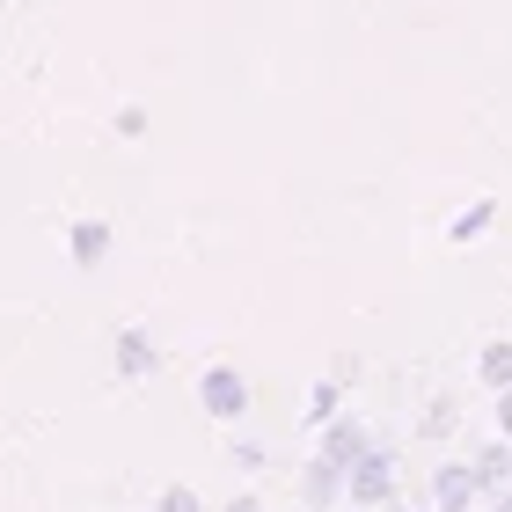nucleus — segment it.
I'll list each match as a JSON object with an SVG mask.
<instances>
[{
  "label": "nucleus",
  "instance_id": "nucleus-11",
  "mask_svg": "<svg viewBox=\"0 0 512 512\" xmlns=\"http://www.w3.org/2000/svg\"><path fill=\"white\" fill-rule=\"evenodd\" d=\"M227 512H264V505H256V498H227Z\"/></svg>",
  "mask_w": 512,
  "mask_h": 512
},
{
  "label": "nucleus",
  "instance_id": "nucleus-4",
  "mask_svg": "<svg viewBox=\"0 0 512 512\" xmlns=\"http://www.w3.org/2000/svg\"><path fill=\"white\" fill-rule=\"evenodd\" d=\"M322 454H330V461H344V469H352V461L366 454V432H359V425H330V432H322Z\"/></svg>",
  "mask_w": 512,
  "mask_h": 512
},
{
  "label": "nucleus",
  "instance_id": "nucleus-9",
  "mask_svg": "<svg viewBox=\"0 0 512 512\" xmlns=\"http://www.w3.org/2000/svg\"><path fill=\"white\" fill-rule=\"evenodd\" d=\"M498 432H505V439H512V388H505V395H498Z\"/></svg>",
  "mask_w": 512,
  "mask_h": 512
},
{
  "label": "nucleus",
  "instance_id": "nucleus-13",
  "mask_svg": "<svg viewBox=\"0 0 512 512\" xmlns=\"http://www.w3.org/2000/svg\"><path fill=\"white\" fill-rule=\"evenodd\" d=\"M403 512H410V505H403ZM432 512H439V505H432Z\"/></svg>",
  "mask_w": 512,
  "mask_h": 512
},
{
  "label": "nucleus",
  "instance_id": "nucleus-6",
  "mask_svg": "<svg viewBox=\"0 0 512 512\" xmlns=\"http://www.w3.org/2000/svg\"><path fill=\"white\" fill-rule=\"evenodd\" d=\"M118 366H125V374H132V381H139V374H154V344H147V337H139V330H132V337L118 344Z\"/></svg>",
  "mask_w": 512,
  "mask_h": 512
},
{
  "label": "nucleus",
  "instance_id": "nucleus-2",
  "mask_svg": "<svg viewBox=\"0 0 512 512\" xmlns=\"http://www.w3.org/2000/svg\"><path fill=\"white\" fill-rule=\"evenodd\" d=\"M388 491H395V454L366 447L352 461V505H388Z\"/></svg>",
  "mask_w": 512,
  "mask_h": 512
},
{
  "label": "nucleus",
  "instance_id": "nucleus-7",
  "mask_svg": "<svg viewBox=\"0 0 512 512\" xmlns=\"http://www.w3.org/2000/svg\"><path fill=\"white\" fill-rule=\"evenodd\" d=\"M483 381H491L498 395L512 388V344H491V352H483Z\"/></svg>",
  "mask_w": 512,
  "mask_h": 512
},
{
  "label": "nucleus",
  "instance_id": "nucleus-1",
  "mask_svg": "<svg viewBox=\"0 0 512 512\" xmlns=\"http://www.w3.org/2000/svg\"><path fill=\"white\" fill-rule=\"evenodd\" d=\"M483 498H491V483H483L476 461H447V469L432 476V505L439 512H476Z\"/></svg>",
  "mask_w": 512,
  "mask_h": 512
},
{
  "label": "nucleus",
  "instance_id": "nucleus-10",
  "mask_svg": "<svg viewBox=\"0 0 512 512\" xmlns=\"http://www.w3.org/2000/svg\"><path fill=\"white\" fill-rule=\"evenodd\" d=\"M483 512H512V491H491V505H483Z\"/></svg>",
  "mask_w": 512,
  "mask_h": 512
},
{
  "label": "nucleus",
  "instance_id": "nucleus-5",
  "mask_svg": "<svg viewBox=\"0 0 512 512\" xmlns=\"http://www.w3.org/2000/svg\"><path fill=\"white\" fill-rule=\"evenodd\" d=\"M74 256H81V264H103V256H110V227L103 220H81L74 227Z\"/></svg>",
  "mask_w": 512,
  "mask_h": 512
},
{
  "label": "nucleus",
  "instance_id": "nucleus-8",
  "mask_svg": "<svg viewBox=\"0 0 512 512\" xmlns=\"http://www.w3.org/2000/svg\"><path fill=\"white\" fill-rule=\"evenodd\" d=\"M154 512H198V491H183V483H176V491H161Z\"/></svg>",
  "mask_w": 512,
  "mask_h": 512
},
{
  "label": "nucleus",
  "instance_id": "nucleus-3",
  "mask_svg": "<svg viewBox=\"0 0 512 512\" xmlns=\"http://www.w3.org/2000/svg\"><path fill=\"white\" fill-rule=\"evenodd\" d=\"M198 395H205V410H213V417H242L249 410V381L235 374V366H213Z\"/></svg>",
  "mask_w": 512,
  "mask_h": 512
},
{
  "label": "nucleus",
  "instance_id": "nucleus-12",
  "mask_svg": "<svg viewBox=\"0 0 512 512\" xmlns=\"http://www.w3.org/2000/svg\"><path fill=\"white\" fill-rule=\"evenodd\" d=\"M352 512H374V505H352Z\"/></svg>",
  "mask_w": 512,
  "mask_h": 512
}]
</instances>
